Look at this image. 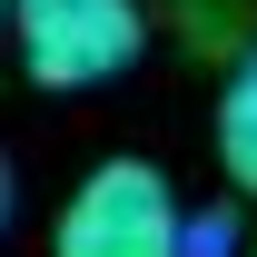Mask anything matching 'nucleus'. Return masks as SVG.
<instances>
[{
    "label": "nucleus",
    "mask_w": 257,
    "mask_h": 257,
    "mask_svg": "<svg viewBox=\"0 0 257 257\" xmlns=\"http://www.w3.org/2000/svg\"><path fill=\"white\" fill-rule=\"evenodd\" d=\"M50 257H188V208L168 188V168L149 159H99L69 188Z\"/></svg>",
    "instance_id": "obj_1"
},
{
    "label": "nucleus",
    "mask_w": 257,
    "mask_h": 257,
    "mask_svg": "<svg viewBox=\"0 0 257 257\" xmlns=\"http://www.w3.org/2000/svg\"><path fill=\"white\" fill-rule=\"evenodd\" d=\"M10 40L40 89H99L139 60L149 10L139 0H10Z\"/></svg>",
    "instance_id": "obj_2"
},
{
    "label": "nucleus",
    "mask_w": 257,
    "mask_h": 257,
    "mask_svg": "<svg viewBox=\"0 0 257 257\" xmlns=\"http://www.w3.org/2000/svg\"><path fill=\"white\" fill-rule=\"evenodd\" d=\"M218 168H227V188L257 198V40L237 50V79L218 99Z\"/></svg>",
    "instance_id": "obj_3"
},
{
    "label": "nucleus",
    "mask_w": 257,
    "mask_h": 257,
    "mask_svg": "<svg viewBox=\"0 0 257 257\" xmlns=\"http://www.w3.org/2000/svg\"><path fill=\"white\" fill-rule=\"evenodd\" d=\"M10 208H20V168L0 159V227H10Z\"/></svg>",
    "instance_id": "obj_4"
},
{
    "label": "nucleus",
    "mask_w": 257,
    "mask_h": 257,
    "mask_svg": "<svg viewBox=\"0 0 257 257\" xmlns=\"http://www.w3.org/2000/svg\"><path fill=\"white\" fill-rule=\"evenodd\" d=\"M0 30H10V0H0Z\"/></svg>",
    "instance_id": "obj_5"
}]
</instances>
